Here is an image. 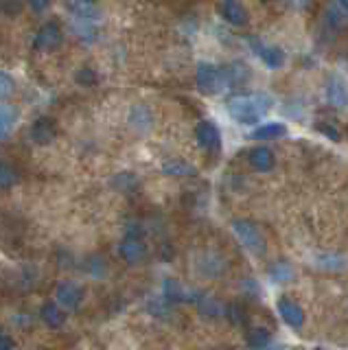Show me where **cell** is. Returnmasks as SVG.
<instances>
[{
    "instance_id": "1",
    "label": "cell",
    "mask_w": 348,
    "mask_h": 350,
    "mask_svg": "<svg viewBox=\"0 0 348 350\" xmlns=\"http://www.w3.org/2000/svg\"><path fill=\"white\" fill-rule=\"evenodd\" d=\"M271 98L263 92L237 94L228 101V114L239 125H256L269 112Z\"/></svg>"
},
{
    "instance_id": "2",
    "label": "cell",
    "mask_w": 348,
    "mask_h": 350,
    "mask_svg": "<svg viewBox=\"0 0 348 350\" xmlns=\"http://www.w3.org/2000/svg\"><path fill=\"white\" fill-rule=\"evenodd\" d=\"M232 234L241 243L250 254L254 256H265L267 252V239L254 221L250 219H235L232 221Z\"/></svg>"
},
{
    "instance_id": "3",
    "label": "cell",
    "mask_w": 348,
    "mask_h": 350,
    "mask_svg": "<svg viewBox=\"0 0 348 350\" xmlns=\"http://www.w3.org/2000/svg\"><path fill=\"white\" fill-rule=\"evenodd\" d=\"M195 83H198V90L204 94H217L228 88V77L226 70L215 66L211 62H202L198 66V72H195Z\"/></svg>"
},
{
    "instance_id": "4",
    "label": "cell",
    "mask_w": 348,
    "mask_h": 350,
    "mask_svg": "<svg viewBox=\"0 0 348 350\" xmlns=\"http://www.w3.org/2000/svg\"><path fill=\"white\" fill-rule=\"evenodd\" d=\"M64 38H66V33H64L59 22L49 20V22H44V25H42L36 31L31 46H34L36 53H53V51H57L64 44Z\"/></svg>"
},
{
    "instance_id": "5",
    "label": "cell",
    "mask_w": 348,
    "mask_h": 350,
    "mask_svg": "<svg viewBox=\"0 0 348 350\" xmlns=\"http://www.w3.org/2000/svg\"><path fill=\"white\" fill-rule=\"evenodd\" d=\"M85 300V289L75 280H62L53 289V302H57L64 311H77Z\"/></svg>"
},
{
    "instance_id": "6",
    "label": "cell",
    "mask_w": 348,
    "mask_h": 350,
    "mask_svg": "<svg viewBox=\"0 0 348 350\" xmlns=\"http://www.w3.org/2000/svg\"><path fill=\"white\" fill-rule=\"evenodd\" d=\"M195 140H198V145L209 153H217L222 149L219 127H217L213 120H200L198 127H195Z\"/></svg>"
},
{
    "instance_id": "7",
    "label": "cell",
    "mask_w": 348,
    "mask_h": 350,
    "mask_svg": "<svg viewBox=\"0 0 348 350\" xmlns=\"http://www.w3.org/2000/svg\"><path fill=\"white\" fill-rule=\"evenodd\" d=\"M29 138L40 147L51 145L53 140L57 138V123L51 116H40L36 118L29 127Z\"/></svg>"
},
{
    "instance_id": "8",
    "label": "cell",
    "mask_w": 348,
    "mask_h": 350,
    "mask_svg": "<svg viewBox=\"0 0 348 350\" xmlns=\"http://www.w3.org/2000/svg\"><path fill=\"white\" fill-rule=\"evenodd\" d=\"M127 123L132 127L136 134H149L151 129H154V123H156V116L151 112V107L145 105V103H136L129 107L127 112Z\"/></svg>"
},
{
    "instance_id": "9",
    "label": "cell",
    "mask_w": 348,
    "mask_h": 350,
    "mask_svg": "<svg viewBox=\"0 0 348 350\" xmlns=\"http://www.w3.org/2000/svg\"><path fill=\"white\" fill-rule=\"evenodd\" d=\"M116 254L121 260L129 262V265H138L140 260L147 256V243L143 239H129L123 237L116 245Z\"/></svg>"
},
{
    "instance_id": "10",
    "label": "cell",
    "mask_w": 348,
    "mask_h": 350,
    "mask_svg": "<svg viewBox=\"0 0 348 350\" xmlns=\"http://www.w3.org/2000/svg\"><path fill=\"white\" fill-rule=\"evenodd\" d=\"M40 320L46 328H51V331H62V328L66 326V322H68V311H64L57 302L51 300V302L42 304Z\"/></svg>"
},
{
    "instance_id": "11",
    "label": "cell",
    "mask_w": 348,
    "mask_h": 350,
    "mask_svg": "<svg viewBox=\"0 0 348 350\" xmlns=\"http://www.w3.org/2000/svg\"><path fill=\"white\" fill-rule=\"evenodd\" d=\"M276 309H278V315L282 317V322H285L287 326H291V328H302L304 326V309L296 300L282 298V300H278Z\"/></svg>"
},
{
    "instance_id": "12",
    "label": "cell",
    "mask_w": 348,
    "mask_h": 350,
    "mask_svg": "<svg viewBox=\"0 0 348 350\" xmlns=\"http://www.w3.org/2000/svg\"><path fill=\"white\" fill-rule=\"evenodd\" d=\"M198 293L189 291L184 284H180L176 278H167L162 284V300L167 304H178V302H195Z\"/></svg>"
},
{
    "instance_id": "13",
    "label": "cell",
    "mask_w": 348,
    "mask_h": 350,
    "mask_svg": "<svg viewBox=\"0 0 348 350\" xmlns=\"http://www.w3.org/2000/svg\"><path fill=\"white\" fill-rule=\"evenodd\" d=\"M217 11H219L222 20L228 22V25H232V27H245L247 20H250L247 9L241 3H237V0H226V3H222L219 7H217Z\"/></svg>"
},
{
    "instance_id": "14",
    "label": "cell",
    "mask_w": 348,
    "mask_h": 350,
    "mask_svg": "<svg viewBox=\"0 0 348 350\" xmlns=\"http://www.w3.org/2000/svg\"><path fill=\"white\" fill-rule=\"evenodd\" d=\"M250 46L256 51V55L263 59L265 66H269V68H280V66L285 64V53L278 46H267V44H263L260 40H250Z\"/></svg>"
},
{
    "instance_id": "15",
    "label": "cell",
    "mask_w": 348,
    "mask_h": 350,
    "mask_svg": "<svg viewBox=\"0 0 348 350\" xmlns=\"http://www.w3.org/2000/svg\"><path fill=\"white\" fill-rule=\"evenodd\" d=\"M66 9L72 14L75 20H83V22H92V25H96V22L101 20V7L99 5H92V3H68Z\"/></svg>"
},
{
    "instance_id": "16",
    "label": "cell",
    "mask_w": 348,
    "mask_h": 350,
    "mask_svg": "<svg viewBox=\"0 0 348 350\" xmlns=\"http://www.w3.org/2000/svg\"><path fill=\"white\" fill-rule=\"evenodd\" d=\"M247 160L250 164H252V169L260 171V173H267L274 169V153H271V149L267 147H254V149H250L247 153Z\"/></svg>"
},
{
    "instance_id": "17",
    "label": "cell",
    "mask_w": 348,
    "mask_h": 350,
    "mask_svg": "<svg viewBox=\"0 0 348 350\" xmlns=\"http://www.w3.org/2000/svg\"><path fill=\"white\" fill-rule=\"evenodd\" d=\"M198 269L204 276H219L226 269V260L219 254H215V252H206L198 262Z\"/></svg>"
},
{
    "instance_id": "18",
    "label": "cell",
    "mask_w": 348,
    "mask_h": 350,
    "mask_svg": "<svg viewBox=\"0 0 348 350\" xmlns=\"http://www.w3.org/2000/svg\"><path fill=\"white\" fill-rule=\"evenodd\" d=\"M72 31H75V38L83 44H88V46L99 42V29H96V25H92V22H83V20L72 18Z\"/></svg>"
},
{
    "instance_id": "19",
    "label": "cell",
    "mask_w": 348,
    "mask_h": 350,
    "mask_svg": "<svg viewBox=\"0 0 348 350\" xmlns=\"http://www.w3.org/2000/svg\"><path fill=\"white\" fill-rule=\"evenodd\" d=\"M160 169L165 175H169V178H191V175H195L193 164H189L187 160H180V158L165 160Z\"/></svg>"
},
{
    "instance_id": "20",
    "label": "cell",
    "mask_w": 348,
    "mask_h": 350,
    "mask_svg": "<svg viewBox=\"0 0 348 350\" xmlns=\"http://www.w3.org/2000/svg\"><path fill=\"white\" fill-rule=\"evenodd\" d=\"M267 276L274 284H285L293 278V267L287 260H276L267 267Z\"/></svg>"
},
{
    "instance_id": "21",
    "label": "cell",
    "mask_w": 348,
    "mask_h": 350,
    "mask_svg": "<svg viewBox=\"0 0 348 350\" xmlns=\"http://www.w3.org/2000/svg\"><path fill=\"white\" fill-rule=\"evenodd\" d=\"M195 304H198L202 317H209V320H215V317L224 315V306L217 302L213 295H198V298H195Z\"/></svg>"
},
{
    "instance_id": "22",
    "label": "cell",
    "mask_w": 348,
    "mask_h": 350,
    "mask_svg": "<svg viewBox=\"0 0 348 350\" xmlns=\"http://www.w3.org/2000/svg\"><path fill=\"white\" fill-rule=\"evenodd\" d=\"M20 182V173L12 162L0 160V191H12Z\"/></svg>"
},
{
    "instance_id": "23",
    "label": "cell",
    "mask_w": 348,
    "mask_h": 350,
    "mask_svg": "<svg viewBox=\"0 0 348 350\" xmlns=\"http://www.w3.org/2000/svg\"><path fill=\"white\" fill-rule=\"evenodd\" d=\"M287 134V127L282 123H260L256 129L252 138L254 140H274V138H280Z\"/></svg>"
},
{
    "instance_id": "24",
    "label": "cell",
    "mask_w": 348,
    "mask_h": 350,
    "mask_svg": "<svg viewBox=\"0 0 348 350\" xmlns=\"http://www.w3.org/2000/svg\"><path fill=\"white\" fill-rule=\"evenodd\" d=\"M269 342H271V335H269L267 328H263V326L250 328V331L245 333V344L252 348V350L265 348V346H269Z\"/></svg>"
},
{
    "instance_id": "25",
    "label": "cell",
    "mask_w": 348,
    "mask_h": 350,
    "mask_svg": "<svg viewBox=\"0 0 348 350\" xmlns=\"http://www.w3.org/2000/svg\"><path fill=\"white\" fill-rule=\"evenodd\" d=\"M16 125V109L9 103H0V140H5Z\"/></svg>"
},
{
    "instance_id": "26",
    "label": "cell",
    "mask_w": 348,
    "mask_h": 350,
    "mask_svg": "<svg viewBox=\"0 0 348 350\" xmlns=\"http://www.w3.org/2000/svg\"><path fill=\"white\" fill-rule=\"evenodd\" d=\"M326 96H329V101L335 107H344L346 105V85H344V81L337 79V77H331L329 88H326Z\"/></svg>"
},
{
    "instance_id": "27",
    "label": "cell",
    "mask_w": 348,
    "mask_h": 350,
    "mask_svg": "<svg viewBox=\"0 0 348 350\" xmlns=\"http://www.w3.org/2000/svg\"><path fill=\"white\" fill-rule=\"evenodd\" d=\"M318 267L320 269H326V271H342L346 267V258L342 254H320L318 256Z\"/></svg>"
},
{
    "instance_id": "28",
    "label": "cell",
    "mask_w": 348,
    "mask_h": 350,
    "mask_svg": "<svg viewBox=\"0 0 348 350\" xmlns=\"http://www.w3.org/2000/svg\"><path fill=\"white\" fill-rule=\"evenodd\" d=\"M75 81L83 88H94V85H99L101 77H99V70L92 68V66H83V68H79L77 75H75Z\"/></svg>"
},
{
    "instance_id": "29",
    "label": "cell",
    "mask_w": 348,
    "mask_h": 350,
    "mask_svg": "<svg viewBox=\"0 0 348 350\" xmlns=\"http://www.w3.org/2000/svg\"><path fill=\"white\" fill-rule=\"evenodd\" d=\"M14 92H16V79L12 77V72L0 70V103H5Z\"/></svg>"
},
{
    "instance_id": "30",
    "label": "cell",
    "mask_w": 348,
    "mask_h": 350,
    "mask_svg": "<svg viewBox=\"0 0 348 350\" xmlns=\"http://www.w3.org/2000/svg\"><path fill=\"white\" fill-rule=\"evenodd\" d=\"M114 186L121 193H129V191L138 186V178H136L134 173H129V171L127 173H118L116 178H114Z\"/></svg>"
},
{
    "instance_id": "31",
    "label": "cell",
    "mask_w": 348,
    "mask_h": 350,
    "mask_svg": "<svg viewBox=\"0 0 348 350\" xmlns=\"http://www.w3.org/2000/svg\"><path fill=\"white\" fill-rule=\"evenodd\" d=\"M123 237H129V239H143L147 237V228L140 224V221H127L125 224V232Z\"/></svg>"
},
{
    "instance_id": "32",
    "label": "cell",
    "mask_w": 348,
    "mask_h": 350,
    "mask_svg": "<svg viewBox=\"0 0 348 350\" xmlns=\"http://www.w3.org/2000/svg\"><path fill=\"white\" fill-rule=\"evenodd\" d=\"M344 20H346V16L342 14V9L337 7V5H333L329 11H326V22L333 27V29H337V27H342L344 25Z\"/></svg>"
},
{
    "instance_id": "33",
    "label": "cell",
    "mask_w": 348,
    "mask_h": 350,
    "mask_svg": "<svg viewBox=\"0 0 348 350\" xmlns=\"http://www.w3.org/2000/svg\"><path fill=\"white\" fill-rule=\"evenodd\" d=\"M0 350H16L14 337L9 333H5V331H0Z\"/></svg>"
},
{
    "instance_id": "34",
    "label": "cell",
    "mask_w": 348,
    "mask_h": 350,
    "mask_svg": "<svg viewBox=\"0 0 348 350\" xmlns=\"http://www.w3.org/2000/svg\"><path fill=\"white\" fill-rule=\"evenodd\" d=\"M320 131H322L324 136H329L331 140H335V142L340 140V131H337V129H333L331 125H326V127H320Z\"/></svg>"
},
{
    "instance_id": "35",
    "label": "cell",
    "mask_w": 348,
    "mask_h": 350,
    "mask_svg": "<svg viewBox=\"0 0 348 350\" xmlns=\"http://www.w3.org/2000/svg\"><path fill=\"white\" fill-rule=\"evenodd\" d=\"M31 9H34V11H38V14H42V11H46V9H51V5L49 3H31Z\"/></svg>"
},
{
    "instance_id": "36",
    "label": "cell",
    "mask_w": 348,
    "mask_h": 350,
    "mask_svg": "<svg viewBox=\"0 0 348 350\" xmlns=\"http://www.w3.org/2000/svg\"><path fill=\"white\" fill-rule=\"evenodd\" d=\"M337 7L342 9V14H344V16H348V0H340V3H337Z\"/></svg>"
}]
</instances>
